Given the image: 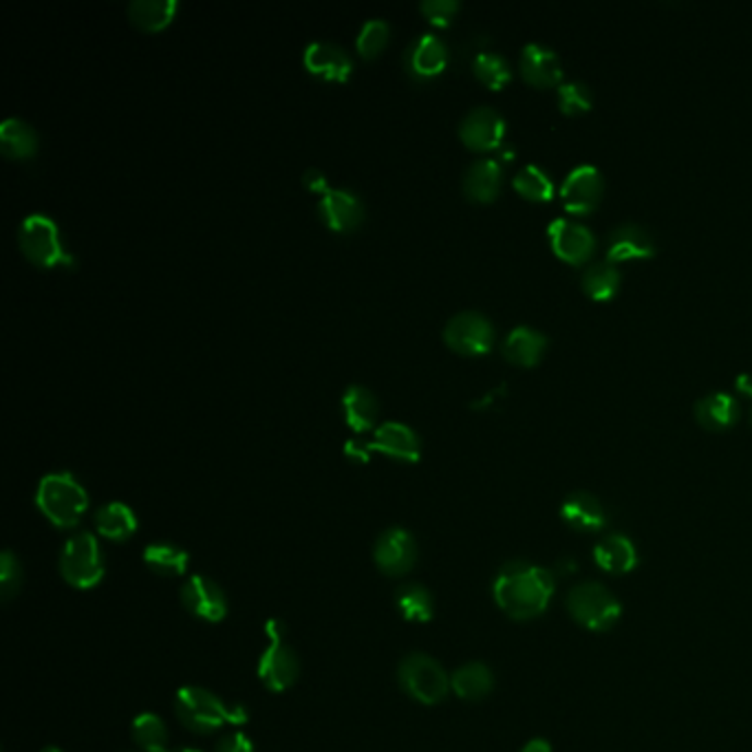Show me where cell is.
<instances>
[{"label":"cell","mask_w":752,"mask_h":752,"mask_svg":"<svg viewBox=\"0 0 752 752\" xmlns=\"http://www.w3.org/2000/svg\"><path fill=\"white\" fill-rule=\"evenodd\" d=\"M554 589V574L528 561L506 563L492 585L494 602L513 620H532L545 613Z\"/></svg>","instance_id":"6da1fadb"},{"label":"cell","mask_w":752,"mask_h":752,"mask_svg":"<svg viewBox=\"0 0 752 752\" xmlns=\"http://www.w3.org/2000/svg\"><path fill=\"white\" fill-rule=\"evenodd\" d=\"M175 710L181 724L195 732L208 735L223 726H238L247 721V710L236 704H225L219 695L201 686H184L177 691Z\"/></svg>","instance_id":"7a4b0ae2"},{"label":"cell","mask_w":752,"mask_h":752,"mask_svg":"<svg viewBox=\"0 0 752 752\" xmlns=\"http://www.w3.org/2000/svg\"><path fill=\"white\" fill-rule=\"evenodd\" d=\"M36 504L56 528L69 530L82 521L89 508V494L71 472H51L38 485Z\"/></svg>","instance_id":"3957f363"},{"label":"cell","mask_w":752,"mask_h":752,"mask_svg":"<svg viewBox=\"0 0 752 752\" xmlns=\"http://www.w3.org/2000/svg\"><path fill=\"white\" fill-rule=\"evenodd\" d=\"M567 611L585 630L600 634L620 620L622 604L604 585L585 580L567 594Z\"/></svg>","instance_id":"277c9868"},{"label":"cell","mask_w":752,"mask_h":752,"mask_svg":"<svg viewBox=\"0 0 752 752\" xmlns=\"http://www.w3.org/2000/svg\"><path fill=\"white\" fill-rule=\"evenodd\" d=\"M19 243L23 255L38 268L73 266V257L64 252L58 223L47 214H30L19 227Z\"/></svg>","instance_id":"5b68a950"},{"label":"cell","mask_w":752,"mask_h":752,"mask_svg":"<svg viewBox=\"0 0 752 752\" xmlns=\"http://www.w3.org/2000/svg\"><path fill=\"white\" fill-rule=\"evenodd\" d=\"M104 559L99 543L93 534L82 532L71 537L60 554L62 578L78 589H93L104 578Z\"/></svg>","instance_id":"8992f818"},{"label":"cell","mask_w":752,"mask_h":752,"mask_svg":"<svg viewBox=\"0 0 752 752\" xmlns=\"http://www.w3.org/2000/svg\"><path fill=\"white\" fill-rule=\"evenodd\" d=\"M402 689L422 704H439L450 691V675L426 654H409L398 669Z\"/></svg>","instance_id":"52a82bcc"},{"label":"cell","mask_w":752,"mask_h":752,"mask_svg":"<svg viewBox=\"0 0 752 752\" xmlns=\"http://www.w3.org/2000/svg\"><path fill=\"white\" fill-rule=\"evenodd\" d=\"M444 340L457 353L483 355L494 344V325L481 312H459L446 322Z\"/></svg>","instance_id":"ba28073f"},{"label":"cell","mask_w":752,"mask_h":752,"mask_svg":"<svg viewBox=\"0 0 752 752\" xmlns=\"http://www.w3.org/2000/svg\"><path fill=\"white\" fill-rule=\"evenodd\" d=\"M602 190H604L602 173L594 164H578L563 179L559 195L567 212L587 214L596 210V205L600 203Z\"/></svg>","instance_id":"9c48e42d"},{"label":"cell","mask_w":752,"mask_h":752,"mask_svg":"<svg viewBox=\"0 0 752 752\" xmlns=\"http://www.w3.org/2000/svg\"><path fill=\"white\" fill-rule=\"evenodd\" d=\"M459 138L472 151H494L506 138V117L492 106H474L459 124Z\"/></svg>","instance_id":"30bf717a"},{"label":"cell","mask_w":752,"mask_h":752,"mask_svg":"<svg viewBox=\"0 0 752 752\" xmlns=\"http://www.w3.org/2000/svg\"><path fill=\"white\" fill-rule=\"evenodd\" d=\"M375 565L387 576H404L415 567L418 543L404 528H389L375 541Z\"/></svg>","instance_id":"8fae6325"},{"label":"cell","mask_w":752,"mask_h":752,"mask_svg":"<svg viewBox=\"0 0 752 752\" xmlns=\"http://www.w3.org/2000/svg\"><path fill=\"white\" fill-rule=\"evenodd\" d=\"M548 234L552 249L567 263H585L596 249L594 232L576 219H554L548 227Z\"/></svg>","instance_id":"7c38bea8"},{"label":"cell","mask_w":752,"mask_h":752,"mask_svg":"<svg viewBox=\"0 0 752 752\" xmlns=\"http://www.w3.org/2000/svg\"><path fill=\"white\" fill-rule=\"evenodd\" d=\"M181 604L205 622H221L227 615V598L219 583L195 574L181 587Z\"/></svg>","instance_id":"4fadbf2b"},{"label":"cell","mask_w":752,"mask_h":752,"mask_svg":"<svg viewBox=\"0 0 752 752\" xmlns=\"http://www.w3.org/2000/svg\"><path fill=\"white\" fill-rule=\"evenodd\" d=\"M656 255V240L651 232L636 223L624 221L615 225L607 238V259L618 261H632V259H649Z\"/></svg>","instance_id":"5bb4252c"},{"label":"cell","mask_w":752,"mask_h":752,"mask_svg":"<svg viewBox=\"0 0 752 752\" xmlns=\"http://www.w3.org/2000/svg\"><path fill=\"white\" fill-rule=\"evenodd\" d=\"M368 453H383L396 461L415 463L422 455V444L418 433L400 422H385L375 428L373 439L366 444Z\"/></svg>","instance_id":"9a60e30c"},{"label":"cell","mask_w":752,"mask_h":752,"mask_svg":"<svg viewBox=\"0 0 752 752\" xmlns=\"http://www.w3.org/2000/svg\"><path fill=\"white\" fill-rule=\"evenodd\" d=\"M257 673L266 689H270L272 693H283L298 680L301 665L296 654L285 643H270L268 649L261 654Z\"/></svg>","instance_id":"2e32d148"},{"label":"cell","mask_w":752,"mask_h":752,"mask_svg":"<svg viewBox=\"0 0 752 752\" xmlns=\"http://www.w3.org/2000/svg\"><path fill=\"white\" fill-rule=\"evenodd\" d=\"M318 214L325 221V225L333 232H353L360 227V223L364 221V205L360 201L357 195H353L351 190H327L320 197L318 203Z\"/></svg>","instance_id":"e0dca14e"},{"label":"cell","mask_w":752,"mask_h":752,"mask_svg":"<svg viewBox=\"0 0 752 752\" xmlns=\"http://www.w3.org/2000/svg\"><path fill=\"white\" fill-rule=\"evenodd\" d=\"M407 71L418 80H431L439 75L448 64V47L435 34H424L415 38L404 56Z\"/></svg>","instance_id":"ac0fdd59"},{"label":"cell","mask_w":752,"mask_h":752,"mask_svg":"<svg viewBox=\"0 0 752 752\" xmlns=\"http://www.w3.org/2000/svg\"><path fill=\"white\" fill-rule=\"evenodd\" d=\"M521 75L526 78V82H530L532 86H554L561 84L563 78V64L559 54L543 45V43H528L521 49Z\"/></svg>","instance_id":"d6986e66"},{"label":"cell","mask_w":752,"mask_h":752,"mask_svg":"<svg viewBox=\"0 0 752 752\" xmlns=\"http://www.w3.org/2000/svg\"><path fill=\"white\" fill-rule=\"evenodd\" d=\"M561 519L578 532H598L607 526V513L600 498L587 490L567 494L561 506Z\"/></svg>","instance_id":"ffe728a7"},{"label":"cell","mask_w":752,"mask_h":752,"mask_svg":"<svg viewBox=\"0 0 752 752\" xmlns=\"http://www.w3.org/2000/svg\"><path fill=\"white\" fill-rule=\"evenodd\" d=\"M305 67L309 73L331 82H346L353 71L349 54L333 43H312L305 49Z\"/></svg>","instance_id":"44dd1931"},{"label":"cell","mask_w":752,"mask_h":752,"mask_svg":"<svg viewBox=\"0 0 752 752\" xmlns=\"http://www.w3.org/2000/svg\"><path fill=\"white\" fill-rule=\"evenodd\" d=\"M501 184H504V166L494 157L472 162L463 175V192L470 201L477 203L494 201Z\"/></svg>","instance_id":"7402d4cb"},{"label":"cell","mask_w":752,"mask_h":752,"mask_svg":"<svg viewBox=\"0 0 752 752\" xmlns=\"http://www.w3.org/2000/svg\"><path fill=\"white\" fill-rule=\"evenodd\" d=\"M594 561L602 572L622 576L638 567V550L630 537L609 534L596 543Z\"/></svg>","instance_id":"603a6c76"},{"label":"cell","mask_w":752,"mask_h":752,"mask_svg":"<svg viewBox=\"0 0 752 752\" xmlns=\"http://www.w3.org/2000/svg\"><path fill=\"white\" fill-rule=\"evenodd\" d=\"M548 344L550 340L541 329L530 327V325H519L506 336L501 351H504V357L513 364L534 366L548 351Z\"/></svg>","instance_id":"cb8c5ba5"},{"label":"cell","mask_w":752,"mask_h":752,"mask_svg":"<svg viewBox=\"0 0 752 752\" xmlns=\"http://www.w3.org/2000/svg\"><path fill=\"white\" fill-rule=\"evenodd\" d=\"M695 420L708 431H724L730 428L741 413V407L732 393L726 391H710L695 402Z\"/></svg>","instance_id":"d4e9b609"},{"label":"cell","mask_w":752,"mask_h":752,"mask_svg":"<svg viewBox=\"0 0 752 752\" xmlns=\"http://www.w3.org/2000/svg\"><path fill=\"white\" fill-rule=\"evenodd\" d=\"M342 407H344L346 424L355 433H366L378 424L380 404H378V398H375L366 387H360V385L349 387L342 396Z\"/></svg>","instance_id":"484cf974"},{"label":"cell","mask_w":752,"mask_h":752,"mask_svg":"<svg viewBox=\"0 0 752 752\" xmlns=\"http://www.w3.org/2000/svg\"><path fill=\"white\" fill-rule=\"evenodd\" d=\"M95 528L108 541H127L138 532V517L127 504L113 501L97 510Z\"/></svg>","instance_id":"4316f807"},{"label":"cell","mask_w":752,"mask_h":752,"mask_svg":"<svg viewBox=\"0 0 752 752\" xmlns=\"http://www.w3.org/2000/svg\"><path fill=\"white\" fill-rule=\"evenodd\" d=\"M0 151L10 160H30L38 151V133L25 119L10 117L0 124Z\"/></svg>","instance_id":"83f0119b"},{"label":"cell","mask_w":752,"mask_h":752,"mask_svg":"<svg viewBox=\"0 0 752 752\" xmlns=\"http://www.w3.org/2000/svg\"><path fill=\"white\" fill-rule=\"evenodd\" d=\"M450 689L468 702L483 700L494 689V675L483 662H468L450 675Z\"/></svg>","instance_id":"f1b7e54d"},{"label":"cell","mask_w":752,"mask_h":752,"mask_svg":"<svg viewBox=\"0 0 752 752\" xmlns=\"http://www.w3.org/2000/svg\"><path fill=\"white\" fill-rule=\"evenodd\" d=\"M179 12L177 0H133L129 5V19L144 32L166 30Z\"/></svg>","instance_id":"f546056e"},{"label":"cell","mask_w":752,"mask_h":752,"mask_svg":"<svg viewBox=\"0 0 752 752\" xmlns=\"http://www.w3.org/2000/svg\"><path fill=\"white\" fill-rule=\"evenodd\" d=\"M583 290L589 298L594 301H609L615 296V292L620 290L622 283V274L618 270V266L609 259L604 261H594L585 268L583 272Z\"/></svg>","instance_id":"4dcf8cb0"},{"label":"cell","mask_w":752,"mask_h":752,"mask_svg":"<svg viewBox=\"0 0 752 752\" xmlns=\"http://www.w3.org/2000/svg\"><path fill=\"white\" fill-rule=\"evenodd\" d=\"M144 563L160 576H181L190 565V556L184 548L173 543H153L144 550Z\"/></svg>","instance_id":"1f68e13d"},{"label":"cell","mask_w":752,"mask_h":752,"mask_svg":"<svg viewBox=\"0 0 752 752\" xmlns=\"http://www.w3.org/2000/svg\"><path fill=\"white\" fill-rule=\"evenodd\" d=\"M396 604L409 622H428L435 611L431 591L420 583H407L396 594Z\"/></svg>","instance_id":"d6a6232c"},{"label":"cell","mask_w":752,"mask_h":752,"mask_svg":"<svg viewBox=\"0 0 752 752\" xmlns=\"http://www.w3.org/2000/svg\"><path fill=\"white\" fill-rule=\"evenodd\" d=\"M515 188L530 201H550L554 197V179L539 164H526L515 175Z\"/></svg>","instance_id":"836d02e7"},{"label":"cell","mask_w":752,"mask_h":752,"mask_svg":"<svg viewBox=\"0 0 752 752\" xmlns=\"http://www.w3.org/2000/svg\"><path fill=\"white\" fill-rule=\"evenodd\" d=\"M133 739L146 752L168 750V728L155 713H142L133 721Z\"/></svg>","instance_id":"e575fe53"},{"label":"cell","mask_w":752,"mask_h":752,"mask_svg":"<svg viewBox=\"0 0 752 752\" xmlns=\"http://www.w3.org/2000/svg\"><path fill=\"white\" fill-rule=\"evenodd\" d=\"M474 75L490 89H504L513 80L510 62L496 51H481L472 62Z\"/></svg>","instance_id":"d590c367"},{"label":"cell","mask_w":752,"mask_h":752,"mask_svg":"<svg viewBox=\"0 0 752 752\" xmlns=\"http://www.w3.org/2000/svg\"><path fill=\"white\" fill-rule=\"evenodd\" d=\"M389 36H391V27L387 21L383 19H373L368 23L362 25L360 34H357V54L362 58H375L385 51V47L389 45Z\"/></svg>","instance_id":"8d00e7d4"},{"label":"cell","mask_w":752,"mask_h":752,"mask_svg":"<svg viewBox=\"0 0 752 752\" xmlns=\"http://www.w3.org/2000/svg\"><path fill=\"white\" fill-rule=\"evenodd\" d=\"M556 99H559V108L565 115H580L591 108L594 93L583 80H567L559 84Z\"/></svg>","instance_id":"74e56055"},{"label":"cell","mask_w":752,"mask_h":752,"mask_svg":"<svg viewBox=\"0 0 752 752\" xmlns=\"http://www.w3.org/2000/svg\"><path fill=\"white\" fill-rule=\"evenodd\" d=\"M21 576H23L21 561L10 550L3 552V559H0V589H3L5 600L16 596V591L21 589Z\"/></svg>","instance_id":"f35d334b"},{"label":"cell","mask_w":752,"mask_h":752,"mask_svg":"<svg viewBox=\"0 0 752 752\" xmlns=\"http://www.w3.org/2000/svg\"><path fill=\"white\" fill-rule=\"evenodd\" d=\"M420 10L433 25L446 27V25H450L455 14L459 12V3L457 0H424Z\"/></svg>","instance_id":"ab89813d"},{"label":"cell","mask_w":752,"mask_h":752,"mask_svg":"<svg viewBox=\"0 0 752 752\" xmlns=\"http://www.w3.org/2000/svg\"><path fill=\"white\" fill-rule=\"evenodd\" d=\"M214 752H255V743L243 732H227Z\"/></svg>","instance_id":"60d3db41"},{"label":"cell","mask_w":752,"mask_h":752,"mask_svg":"<svg viewBox=\"0 0 752 752\" xmlns=\"http://www.w3.org/2000/svg\"><path fill=\"white\" fill-rule=\"evenodd\" d=\"M303 181H305V186L312 190V192H320V195H325L329 188H327V177L318 171V168H312V171H307L305 173V177H303Z\"/></svg>","instance_id":"b9f144b4"},{"label":"cell","mask_w":752,"mask_h":752,"mask_svg":"<svg viewBox=\"0 0 752 752\" xmlns=\"http://www.w3.org/2000/svg\"><path fill=\"white\" fill-rule=\"evenodd\" d=\"M266 634L270 638V643H283V636H285V624L281 620H270L266 624Z\"/></svg>","instance_id":"7bdbcfd3"},{"label":"cell","mask_w":752,"mask_h":752,"mask_svg":"<svg viewBox=\"0 0 752 752\" xmlns=\"http://www.w3.org/2000/svg\"><path fill=\"white\" fill-rule=\"evenodd\" d=\"M344 450L349 457H353L357 461H368V457H371V453L366 450V444H360V442H346Z\"/></svg>","instance_id":"ee69618b"},{"label":"cell","mask_w":752,"mask_h":752,"mask_svg":"<svg viewBox=\"0 0 752 752\" xmlns=\"http://www.w3.org/2000/svg\"><path fill=\"white\" fill-rule=\"evenodd\" d=\"M521 752H552V743H550L548 739L534 737V739H530V741L521 748Z\"/></svg>","instance_id":"f6af8a7d"},{"label":"cell","mask_w":752,"mask_h":752,"mask_svg":"<svg viewBox=\"0 0 752 752\" xmlns=\"http://www.w3.org/2000/svg\"><path fill=\"white\" fill-rule=\"evenodd\" d=\"M737 389L745 396H752V373H741L737 378Z\"/></svg>","instance_id":"bcb514c9"},{"label":"cell","mask_w":752,"mask_h":752,"mask_svg":"<svg viewBox=\"0 0 752 752\" xmlns=\"http://www.w3.org/2000/svg\"><path fill=\"white\" fill-rule=\"evenodd\" d=\"M166 752H203V750H197V748H168Z\"/></svg>","instance_id":"7dc6e473"},{"label":"cell","mask_w":752,"mask_h":752,"mask_svg":"<svg viewBox=\"0 0 752 752\" xmlns=\"http://www.w3.org/2000/svg\"><path fill=\"white\" fill-rule=\"evenodd\" d=\"M43 752H62V750H60V748H56V745H49V748H45Z\"/></svg>","instance_id":"c3c4849f"},{"label":"cell","mask_w":752,"mask_h":752,"mask_svg":"<svg viewBox=\"0 0 752 752\" xmlns=\"http://www.w3.org/2000/svg\"><path fill=\"white\" fill-rule=\"evenodd\" d=\"M750 424H752V413H750Z\"/></svg>","instance_id":"681fc988"}]
</instances>
